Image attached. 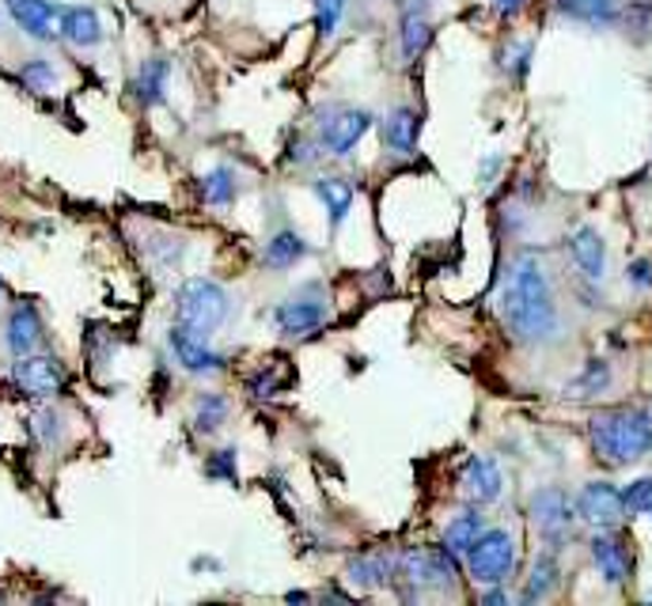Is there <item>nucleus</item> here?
I'll return each mask as SVG.
<instances>
[{
    "instance_id": "nucleus-26",
    "label": "nucleus",
    "mask_w": 652,
    "mask_h": 606,
    "mask_svg": "<svg viewBox=\"0 0 652 606\" xmlns=\"http://www.w3.org/2000/svg\"><path fill=\"white\" fill-rule=\"evenodd\" d=\"M228 417V398L217 395V390H209V395L197 398L194 405V428L197 433H217L220 425H225Z\"/></svg>"
},
{
    "instance_id": "nucleus-2",
    "label": "nucleus",
    "mask_w": 652,
    "mask_h": 606,
    "mask_svg": "<svg viewBox=\"0 0 652 606\" xmlns=\"http://www.w3.org/2000/svg\"><path fill=\"white\" fill-rule=\"evenodd\" d=\"M588 440L608 466H626L652 451V413L638 405L600 410L588 421Z\"/></svg>"
},
{
    "instance_id": "nucleus-14",
    "label": "nucleus",
    "mask_w": 652,
    "mask_h": 606,
    "mask_svg": "<svg viewBox=\"0 0 652 606\" xmlns=\"http://www.w3.org/2000/svg\"><path fill=\"white\" fill-rule=\"evenodd\" d=\"M570 255L588 281H600L603 270H608V247H603L596 228H577V232L570 235Z\"/></svg>"
},
{
    "instance_id": "nucleus-11",
    "label": "nucleus",
    "mask_w": 652,
    "mask_h": 606,
    "mask_svg": "<svg viewBox=\"0 0 652 606\" xmlns=\"http://www.w3.org/2000/svg\"><path fill=\"white\" fill-rule=\"evenodd\" d=\"M278 326H281V334H289V337H308V334H316L319 326H327V319H330V307H327V300H311V296H293V300H285L278 307Z\"/></svg>"
},
{
    "instance_id": "nucleus-35",
    "label": "nucleus",
    "mask_w": 652,
    "mask_h": 606,
    "mask_svg": "<svg viewBox=\"0 0 652 606\" xmlns=\"http://www.w3.org/2000/svg\"><path fill=\"white\" fill-rule=\"evenodd\" d=\"M630 285L634 288H652V262L638 258V262L630 266Z\"/></svg>"
},
{
    "instance_id": "nucleus-13",
    "label": "nucleus",
    "mask_w": 652,
    "mask_h": 606,
    "mask_svg": "<svg viewBox=\"0 0 652 606\" xmlns=\"http://www.w3.org/2000/svg\"><path fill=\"white\" fill-rule=\"evenodd\" d=\"M42 341V319H38L35 304H15L12 314H8L4 326V345L15 352V357H27L35 352V345Z\"/></svg>"
},
{
    "instance_id": "nucleus-3",
    "label": "nucleus",
    "mask_w": 652,
    "mask_h": 606,
    "mask_svg": "<svg viewBox=\"0 0 652 606\" xmlns=\"http://www.w3.org/2000/svg\"><path fill=\"white\" fill-rule=\"evenodd\" d=\"M228 311H232V300H228L225 288L209 278H190L187 285L175 293V322L197 337H209L213 330L228 319Z\"/></svg>"
},
{
    "instance_id": "nucleus-33",
    "label": "nucleus",
    "mask_w": 652,
    "mask_h": 606,
    "mask_svg": "<svg viewBox=\"0 0 652 606\" xmlns=\"http://www.w3.org/2000/svg\"><path fill=\"white\" fill-rule=\"evenodd\" d=\"M20 76H23V83H27L30 91H46V88H53V80H57V73H53V65H50V61H42V57L27 61Z\"/></svg>"
},
{
    "instance_id": "nucleus-31",
    "label": "nucleus",
    "mask_w": 652,
    "mask_h": 606,
    "mask_svg": "<svg viewBox=\"0 0 652 606\" xmlns=\"http://www.w3.org/2000/svg\"><path fill=\"white\" fill-rule=\"evenodd\" d=\"M281 387H285V372H278V368H258L255 375L247 379V390H251V398H273V395H281Z\"/></svg>"
},
{
    "instance_id": "nucleus-10",
    "label": "nucleus",
    "mask_w": 652,
    "mask_h": 606,
    "mask_svg": "<svg viewBox=\"0 0 652 606\" xmlns=\"http://www.w3.org/2000/svg\"><path fill=\"white\" fill-rule=\"evenodd\" d=\"M167 345H171L175 360H179L187 372H197V375H202V372H225V364H228L225 352L209 349V337H197V334H190V330H182V326H171Z\"/></svg>"
},
{
    "instance_id": "nucleus-16",
    "label": "nucleus",
    "mask_w": 652,
    "mask_h": 606,
    "mask_svg": "<svg viewBox=\"0 0 652 606\" xmlns=\"http://www.w3.org/2000/svg\"><path fill=\"white\" fill-rule=\"evenodd\" d=\"M57 27H61V35H65L73 46H80V50L103 42V23H99L95 8H84V4L80 8H61Z\"/></svg>"
},
{
    "instance_id": "nucleus-37",
    "label": "nucleus",
    "mask_w": 652,
    "mask_h": 606,
    "mask_svg": "<svg viewBox=\"0 0 652 606\" xmlns=\"http://www.w3.org/2000/svg\"><path fill=\"white\" fill-rule=\"evenodd\" d=\"M316 156H319V152L311 149V144H301V149H293V156H289V159H296V164H311Z\"/></svg>"
},
{
    "instance_id": "nucleus-5",
    "label": "nucleus",
    "mask_w": 652,
    "mask_h": 606,
    "mask_svg": "<svg viewBox=\"0 0 652 606\" xmlns=\"http://www.w3.org/2000/svg\"><path fill=\"white\" fill-rule=\"evenodd\" d=\"M398 577L410 580L413 588H451L459 577L456 554H448L444 546L433 550H406L398 557Z\"/></svg>"
},
{
    "instance_id": "nucleus-28",
    "label": "nucleus",
    "mask_w": 652,
    "mask_h": 606,
    "mask_svg": "<svg viewBox=\"0 0 652 606\" xmlns=\"http://www.w3.org/2000/svg\"><path fill=\"white\" fill-rule=\"evenodd\" d=\"M554 584H558V557L554 554H542L539 562H535L532 580H527V588H524V603L542 599V595H547Z\"/></svg>"
},
{
    "instance_id": "nucleus-34",
    "label": "nucleus",
    "mask_w": 652,
    "mask_h": 606,
    "mask_svg": "<svg viewBox=\"0 0 652 606\" xmlns=\"http://www.w3.org/2000/svg\"><path fill=\"white\" fill-rule=\"evenodd\" d=\"M205 478H217V481L240 478V470H235V448H225V451H217V455H209V463H205Z\"/></svg>"
},
{
    "instance_id": "nucleus-8",
    "label": "nucleus",
    "mask_w": 652,
    "mask_h": 606,
    "mask_svg": "<svg viewBox=\"0 0 652 606\" xmlns=\"http://www.w3.org/2000/svg\"><path fill=\"white\" fill-rule=\"evenodd\" d=\"M577 516L585 519V524L600 527V531H615L626 519L623 493H618L611 481H588L577 497Z\"/></svg>"
},
{
    "instance_id": "nucleus-23",
    "label": "nucleus",
    "mask_w": 652,
    "mask_h": 606,
    "mask_svg": "<svg viewBox=\"0 0 652 606\" xmlns=\"http://www.w3.org/2000/svg\"><path fill=\"white\" fill-rule=\"evenodd\" d=\"M316 194H319V202L327 205L330 224L342 228L345 217H349V209H353V186H349V182H345V179H319Z\"/></svg>"
},
{
    "instance_id": "nucleus-1",
    "label": "nucleus",
    "mask_w": 652,
    "mask_h": 606,
    "mask_svg": "<svg viewBox=\"0 0 652 606\" xmlns=\"http://www.w3.org/2000/svg\"><path fill=\"white\" fill-rule=\"evenodd\" d=\"M501 314L504 326L520 337V341H547L558 330V307L550 296L547 273L539 270L535 258H520L512 266L509 281L501 288Z\"/></svg>"
},
{
    "instance_id": "nucleus-21",
    "label": "nucleus",
    "mask_w": 652,
    "mask_h": 606,
    "mask_svg": "<svg viewBox=\"0 0 652 606\" xmlns=\"http://www.w3.org/2000/svg\"><path fill=\"white\" fill-rule=\"evenodd\" d=\"M429 42H433V23H429L425 8H406L402 12V53L413 61L425 53Z\"/></svg>"
},
{
    "instance_id": "nucleus-30",
    "label": "nucleus",
    "mask_w": 652,
    "mask_h": 606,
    "mask_svg": "<svg viewBox=\"0 0 652 606\" xmlns=\"http://www.w3.org/2000/svg\"><path fill=\"white\" fill-rule=\"evenodd\" d=\"M623 504L630 516H652V478H638L623 489Z\"/></svg>"
},
{
    "instance_id": "nucleus-32",
    "label": "nucleus",
    "mask_w": 652,
    "mask_h": 606,
    "mask_svg": "<svg viewBox=\"0 0 652 606\" xmlns=\"http://www.w3.org/2000/svg\"><path fill=\"white\" fill-rule=\"evenodd\" d=\"M345 15V0H316V27L319 38H334L337 35V23Z\"/></svg>"
},
{
    "instance_id": "nucleus-9",
    "label": "nucleus",
    "mask_w": 652,
    "mask_h": 606,
    "mask_svg": "<svg viewBox=\"0 0 652 606\" xmlns=\"http://www.w3.org/2000/svg\"><path fill=\"white\" fill-rule=\"evenodd\" d=\"M573 519H577V508H573L562 489H539V493L532 497V524L539 527L542 539L554 542V546L570 534Z\"/></svg>"
},
{
    "instance_id": "nucleus-29",
    "label": "nucleus",
    "mask_w": 652,
    "mask_h": 606,
    "mask_svg": "<svg viewBox=\"0 0 652 606\" xmlns=\"http://www.w3.org/2000/svg\"><path fill=\"white\" fill-rule=\"evenodd\" d=\"M202 197L205 205H228L235 197V175L232 167H217L202 179Z\"/></svg>"
},
{
    "instance_id": "nucleus-36",
    "label": "nucleus",
    "mask_w": 652,
    "mask_h": 606,
    "mask_svg": "<svg viewBox=\"0 0 652 606\" xmlns=\"http://www.w3.org/2000/svg\"><path fill=\"white\" fill-rule=\"evenodd\" d=\"M524 4H527V0H494V8H497L501 15H516Z\"/></svg>"
},
{
    "instance_id": "nucleus-18",
    "label": "nucleus",
    "mask_w": 652,
    "mask_h": 606,
    "mask_svg": "<svg viewBox=\"0 0 652 606\" xmlns=\"http://www.w3.org/2000/svg\"><path fill=\"white\" fill-rule=\"evenodd\" d=\"M418 133H421V118L410 106H398V111H391L387 121H383V144H387L391 152H398V156L418 149Z\"/></svg>"
},
{
    "instance_id": "nucleus-7",
    "label": "nucleus",
    "mask_w": 652,
    "mask_h": 606,
    "mask_svg": "<svg viewBox=\"0 0 652 606\" xmlns=\"http://www.w3.org/2000/svg\"><path fill=\"white\" fill-rule=\"evenodd\" d=\"M15 387L23 390L27 398H53L68 387V372L61 368V360L53 357H20L12 368Z\"/></svg>"
},
{
    "instance_id": "nucleus-17",
    "label": "nucleus",
    "mask_w": 652,
    "mask_h": 606,
    "mask_svg": "<svg viewBox=\"0 0 652 606\" xmlns=\"http://www.w3.org/2000/svg\"><path fill=\"white\" fill-rule=\"evenodd\" d=\"M8 12H12V20L20 23L30 38H42L46 42V38L57 35L53 20H57L61 8H53L50 0H8Z\"/></svg>"
},
{
    "instance_id": "nucleus-15",
    "label": "nucleus",
    "mask_w": 652,
    "mask_h": 606,
    "mask_svg": "<svg viewBox=\"0 0 652 606\" xmlns=\"http://www.w3.org/2000/svg\"><path fill=\"white\" fill-rule=\"evenodd\" d=\"M463 489H466V497H471V501H478V504L497 501V497H501V470H497L494 459H486V455L466 459Z\"/></svg>"
},
{
    "instance_id": "nucleus-19",
    "label": "nucleus",
    "mask_w": 652,
    "mask_h": 606,
    "mask_svg": "<svg viewBox=\"0 0 652 606\" xmlns=\"http://www.w3.org/2000/svg\"><path fill=\"white\" fill-rule=\"evenodd\" d=\"M167 80H171V61L167 57H149L141 65L133 80V91H137V103L141 106H159L167 99Z\"/></svg>"
},
{
    "instance_id": "nucleus-6",
    "label": "nucleus",
    "mask_w": 652,
    "mask_h": 606,
    "mask_svg": "<svg viewBox=\"0 0 652 606\" xmlns=\"http://www.w3.org/2000/svg\"><path fill=\"white\" fill-rule=\"evenodd\" d=\"M368 129H372V114L368 111H357V106H330L323 121H319V149H327L330 156H349Z\"/></svg>"
},
{
    "instance_id": "nucleus-22",
    "label": "nucleus",
    "mask_w": 652,
    "mask_h": 606,
    "mask_svg": "<svg viewBox=\"0 0 652 606\" xmlns=\"http://www.w3.org/2000/svg\"><path fill=\"white\" fill-rule=\"evenodd\" d=\"M395 572V562L383 554H360L349 562V580L357 588H383Z\"/></svg>"
},
{
    "instance_id": "nucleus-4",
    "label": "nucleus",
    "mask_w": 652,
    "mask_h": 606,
    "mask_svg": "<svg viewBox=\"0 0 652 606\" xmlns=\"http://www.w3.org/2000/svg\"><path fill=\"white\" fill-rule=\"evenodd\" d=\"M463 557H466L471 577L478 580V584L494 588V584H504V580H509L512 565H516V542H512L509 531L494 527V531H482Z\"/></svg>"
},
{
    "instance_id": "nucleus-24",
    "label": "nucleus",
    "mask_w": 652,
    "mask_h": 606,
    "mask_svg": "<svg viewBox=\"0 0 652 606\" xmlns=\"http://www.w3.org/2000/svg\"><path fill=\"white\" fill-rule=\"evenodd\" d=\"M482 531H486V527H482L478 512H463V516L451 519L448 531H444V550H448V554H456V557H463L466 550L474 546V539H478Z\"/></svg>"
},
{
    "instance_id": "nucleus-27",
    "label": "nucleus",
    "mask_w": 652,
    "mask_h": 606,
    "mask_svg": "<svg viewBox=\"0 0 652 606\" xmlns=\"http://www.w3.org/2000/svg\"><path fill=\"white\" fill-rule=\"evenodd\" d=\"M611 383V368L603 364V360H588L585 364V372L577 375V379L565 387V395H573V398H588V395H600L603 387Z\"/></svg>"
},
{
    "instance_id": "nucleus-12",
    "label": "nucleus",
    "mask_w": 652,
    "mask_h": 606,
    "mask_svg": "<svg viewBox=\"0 0 652 606\" xmlns=\"http://www.w3.org/2000/svg\"><path fill=\"white\" fill-rule=\"evenodd\" d=\"M592 562L600 569V577L608 584H626L630 580V569H634V557L626 550V542L618 539L615 531H600L592 539Z\"/></svg>"
},
{
    "instance_id": "nucleus-20",
    "label": "nucleus",
    "mask_w": 652,
    "mask_h": 606,
    "mask_svg": "<svg viewBox=\"0 0 652 606\" xmlns=\"http://www.w3.org/2000/svg\"><path fill=\"white\" fill-rule=\"evenodd\" d=\"M308 255H311V247L301 240V235H296V232H278L270 243H266L263 262L270 266V270H293V266L301 262V258H308Z\"/></svg>"
},
{
    "instance_id": "nucleus-25",
    "label": "nucleus",
    "mask_w": 652,
    "mask_h": 606,
    "mask_svg": "<svg viewBox=\"0 0 652 606\" xmlns=\"http://www.w3.org/2000/svg\"><path fill=\"white\" fill-rule=\"evenodd\" d=\"M558 8H562L565 15H573V20L596 23V27L615 23V15H618L615 0H558Z\"/></svg>"
},
{
    "instance_id": "nucleus-38",
    "label": "nucleus",
    "mask_w": 652,
    "mask_h": 606,
    "mask_svg": "<svg viewBox=\"0 0 652 606\" xmlns=\"http://www.w3.org/2000/svg\"><path fill=\"white\" fill-rule=\"evenodd\" d=\"M482 603H489V606H494V603H504V592H497V588H494V592L482 595Z\"/></svg>"
}]
</instances>
